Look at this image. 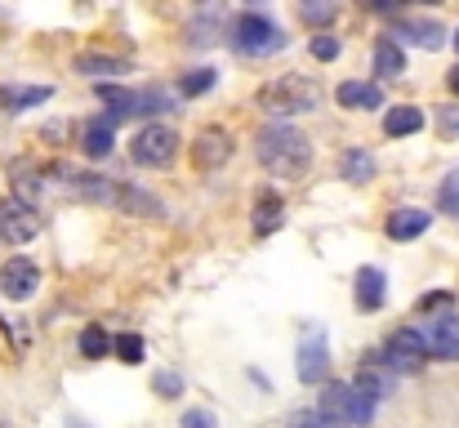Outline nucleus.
Returning a JSON list of instances; mask_svg holds the SVG:
<instances>
[{
  "label": "nucleus",
  "instance_id": "14",
  "mask_svg": "<svg viewBox=\"0 0 459 428\" xmlns=\"http://www.w3.org/2000/svg\"><path fill=\"white\" fill-rule=\"evenodd\" d=\"M112 205H117L121 214H139V219H156V214H160V201H156L152 192H143V188H130V183H117V192H112Z\"/></svg>",
  "mask_w": 459,
  "mask_h": 428
},
{
  "label": "nucleus",
  "instance_id": "15",
  "mask_svg": "<svg viewBox=\"0 0 459 428\" xmlns=\"http://www.w3.org/2000/svg\"><path fill=\"white\" fill-rule=\"evenodd\" d=\"M99 99L108 103V126H121L126 117H134L139 112V94L134 90H121V85H99Z\"/></svg>",
  "mask_w": 459,
  "mask_h": 428
},
{
  "label": "nucleus",
  "instance_id": "28",
  "mask_svg": "<svg viewBox=\"0 0 459 428\" xmlns=\"http://www.w3.org/2000/svg\"><path fill=\"white\" fill-rule=\"evenodd\" d=\"M210 85H214V72H210V67H196V72H187V76H183V85H178V90H183V99H192V94H205Z\"/></svg>",
  "mask_w": 459,
  "mask_h": 428
},
{
  "label": "nucleus",
  "instance_id": "9",
  "mask_svg": "<svg viewBox=\"0 0 459 428\" xmlns=\"http://www.w3.org/2000/svg\"><path fill=\"white\" fill-rule=\"evenodd\" d=\"M192 161L201 170H219L223 161H232V135L228 130H201L192 143Z\"/></svg>",
  "mask_w": 459,
  "mask_h": 428
},
{
  "label": "nucleus",
  "instance_id": "12",
  "mask_svg": "<svg viewBox=\"0 0 459 428\" xmlns=\"http://www.w3.org/2000/svg\"><path fill=\"white\" fill-rule=\"evenodd\" d=\"M424 339H429V353H433V357L459 362V317H437V321H429Z\"/></svg>",
  "mask_w": 459,
  "mask_h": 428
},
{
  "label": "nucleus",
  "instance_id": "5",
  "mask_svg": "<svg viewBox=\"0 0 459 428\" xmlns=\"http://www.w3.org/2000/svg\"><path fill=\"white\" fill-rule=\"evenodd\" d=\"M429 357H433V353H429V339H424L420 330H411V326H402V330L388 339V348H384V362H388L397 375H420Z\"/></svg>",
  "mask_w": 459,
  "mask_h": 428
},
{
  "label": "nucleus",
  "instance_id": "34",
  "mask_svg": "<svg viewBox=\"0 0 459 428\" xmlns=\"http://www.w3.org/2000/svg\"><path fill=\"white\" fill-rule=\"evenodd\" d=\"M290 428H330V424L321 420V411H299V415L290 420Z\"/></svg>",
  "mask_w": 459,
  "mask_h": 428
},
{
  "label": "nucleus",
  "instance_id": "38",
  "mask_svg": "<svg viewBox=\"0 0 459 428\" xmlns=\"http://www.w3.org/2000/svg\"><path fill=\"white\" fill-rule=\"evenodd\" d=\"M451 90H455V94H459V67H455V72H451Z\"/></svg>",
  "mask_w": 459,
  "mask_h": 428
},
{
  "label": "nucleus",
  "instance_id": "24",
  "mask_svg": "<svg viewBox=\"0 0 459 428\" xmlns=\"http://www.w3.org/2000/svg\"><path fill=\"white\" fill-rule=\"evenodd\" d=\"M273 228H281V197L264 192L255 205V232H273Z\"/></svg>",
  "mask_w": 459,
  "mask_h": 428
},
{
  "label": "nucleus",
  "instance_id": "21",
  "mask_svg": "<svg viewBox=\"0 0 459 428\" xmlns=\"http://www.w3.org/2000/svg\"><path fill=\"white\" fill-rule=\"evenodd\" d=\"M112 143H117V135H112V126H108V121H90V126L81 130V152H85V156H94V161H99V156H108V152H112Z\"/></svg>",
  "mask_w": 459,
  "mask_h": 428
},
{
  "label": "nucleus",
  "instance_id": "25",
  "mask_svg": "<svg viewBox=\"0 0 459 428\" xmlns=\"http://www.w3.org/2000/svg\"><path fill=\"white\" fill-rule=\"evenodd\" d=\"M343 179L348 183H370L375 179V156L370 152H348L343 156Z\"/></svg>",
  "mask_w": 459,
  "mask_h": 428
},
{
  "label": "nucleus",
  "instance_id": "18",
  "mask_svg": "<svg viewBox=\"0 0 459 428\" xmlns=\"http://www.w3.org/2000/svg\"><path fill=\"white\" fill-rule=\"evenodd\" d=\"M375 72H379L384 81H393V76L406 72V49H402L393 36H384V40L375 45Z\"/></svg>",
  "mask_w": 459,
  "mask_h": 428
},
{
  "label": "nucleus",
  "instance_id": "3",
  "mask_svg": "<svg viewBox=\"0 0 459 428\" xmlns=\"http://www.w3.org/2000/svg\"><path fill=\"white\" fill-rule=\"evenodd\" d=\"M232 45H237L241 54H250V58H264V54H277V49L286 45V36H281V27H277L273 18H264V13H241L237 27H232Z\"/></svg>",
  "mask_w": 459,
  "mask_h": 428
},
{
  "label": "nucleus",
  "instance_id": "29",
  "mask_svg": "<svg viewBox=\"0 0 459 428\" xmlns=\"http://www.w3.org/2000/svg\"><path fill=\"white\" fill-rule=\"evenodd\" d=\"M112 348H117V357H121V362H130V366H134V362H143V339H139V335H121Z\"/></svg>",
  "mask_w": 459,
  "mask_h": 428
},
{
  "label": "nucleus",
  "instance_id": "20",
  "mask_svg": "<svg viewBox=\"0 0 459 428\" xmlns=\"http://www.w3.org/2000/svg\"><path fill=\"white\" fill-rule=\"evenodd\" d=\"M357 303H361L366 312L384 308V273H379V268H361V273H357Z\"/></svg>",
  "mask_w": 459,
  "mask_h": 428
},
{
  "label": "nucleus",
  "instance_id": "30",
  "mask_svg": "<svg viewBox=\"0 0 459 428\" xmlns=\"http://www.w3.org/2000/svg\"><path fill=\"white\" fill-rule=\"evenodd\" d=\"M312 58H321V63H334V58H339V40H334L330 31L312 36Z\"/></svg>",
  "mask_w": 459,
  "mask_h": 428
},
{
  "label": "nucleus",
  "instance_id": "39",
  "mask_svg": "<svg viewBox=\"0 0 459 428\" xmlns=\"http://www.w3.org/2000/svg\"><path fill=\"white\" fill-rule=\"evenodd\" d=\"M455 49H459V31H455Z\"/></svg>",
  "mask_w": 459,
  "mask_h": 428
},
{
  "label": "nucleus",
  "instance_id": "7",
  "mask_svg": "<svg viewBox=\"0 0 459 428\" xmlns=\"http://www.w3.org/2000/svg\"><path fill=\"white\" fill-rule=\"evenodd\" d=\"M36 285H40V268L31 259H9L0 268V294L13 299V303H27L36 294Z\"/></svg>",
  "mask_w": 459,
  "mask_h": 428
},
{
  "label": "nucleus",
  "instance_id": "17",
  "mask_svg": "<svg viewBox=\"0 0 459 428\" xmlns=\"http://www.w3.org/2000/svg\"><path fill=\"white\" fill-rule=\"evenodd\" d=\"M402 45H420V49H442L446 45V27L442 22H429V18H420V22H402Z\"/></svg>",
  "mask_w": 459,
  "mask_h": 428
},
{
  "label": "nucleus",
  "instance_id": "11",
  "mask_svg": "<svg viewBox=\"0 0 459 428\" xmlns=\"http://www.w3.org/2000/svg\"><path fill=\"white\" fill-rule=\"evenodd\" d=\"M393 384H397V371H393L384 357L361 362V371H357V389H361V393H370L375 402H384V397L393 393Z\"/></svg>",
  "mask_w": 459,
  "mask_h": 428
},
{
  "label": "nucleus",
  "instance_id": "22",
  "mask_svg": "<svg viewBox=\"0 0 459 428\" xmlns=\"http://www.w3.org/2000/svg\"><path fill=\"white\" fill-rule=\"evenodd\" d=\"M76 72H85V76H126L130 63L126 58H112V54H81L76 58Z\"/></svg>",
  "mask_w": 459,
  "mask_h": 428
},
{
  "label": "nucleus",
  "instance_id": "35",
  "mask_svg": "<svg viewBox=\"0 0 459 428\" xmlns=\"http://www.w3.org/2000/svg\"><path fill=\"white\" fill-rule=\"evenodd\" d=\"M183 428H214V415H210V411H187V415H183Z\"/></svg>",
  "mask_w": 459,
  "mask_h": 428
},
{
  "label": "nucleus",
  "instance_id": "31",
  "mask_svg": "<svg viewBox=\"0 0 459 428\" xmlns=\"http://www.w3.org/2000/svg\"><path fill=\"white\" fill-rule=\"evenodd\" d=\"M214 27H219V22H214V13H205V18H196V22L187 27V36H192V45H210V40H214V36H210Z\"/></svg>",
  "mask_w": 459,
  "mask_h": 428
},
{
  "label": "nucleus",
  "instance_id": "19",
  "mask_svg": "<svg viewBox=\"0 0 459 428\" xmlns=\"http://www.w3.org/2000/svg\"><path fill=\"white\" fill-rule=\"evenodd\" d=\"M420 232H429V214L424 210H397L393 219H388V237L393 241H411V237H420Z\"/></svg>",
  "mask_w": 459,
  "mask_h": 428
},
{
  "label": "nucleus",
  "instance_id": "13",
  "mask_svg": "<svg viewBox=\"0 0 459 428\" xmlns=\"http://www.w3.org/2000/svg\"><path fill=\"white\" fill-rule=\"evenodd\" d=\"M339 108H352V112H370V108H384V90L375 81H343L339 85Z\"/></svg>",
  "mask_w": 459,
  "mask_h": 428
},
{
  "label": "nucleus",
  "instance_id": "33",
  "mask_svg": "<svg viewBox=\"0 0 459 428\" xmlns=\"http://www.w3.org/2000/svg\"><path fill=\"white\" fill-rule=\"evenodd\" d=\"M299 13H304V22H334L339 9H334V4H304Z\"/></svg>",
  "mask_w": 459,
  "mask_h": 428
},
{
  "label": "nucleus",
  "instance_id": "8",
  "mask_svg": "<svg viewBox=\"0 0 459 428\" xmlns=\"http://www.w3.org/2000/svg\"><path fill=\"white\" fill-rule=\"evenodd\" d=\"M321 420L330 428H348L357 420V389L352 384H325L321 393Z\"/></svg>",
  "mask_w": 459,
  "mask_h": 428
},
{
  "label": "nucleus",
  "instance_id": "37",
  "mask_svg": "<svg viewBox=\"0 0 459 428\" xmlns=\"http://www.w3.org/2000/svg\"><path fill=\"white\" fill-rule=\"evenodd\" d=\"M63 428H90V424H81L76 415H67V424H63Z\"/></svg>",
  "mask_w": 459,
  "mask_h": 428
},
{
  "label": "nucleus",
  "instance_id": "26",
  "mask_svg": "<svg viewBox=\"0 0 459 428\" xmlns=\"http://www.w3.org/2000/svg\"><path fill=\"white\" fill-rule=\"evenodd\" d=\"M112 344H117V339H108L99 326H90V330L81 335V353H85V357H108V353H112Z\"/></svg>",
  "mask_w": 459,
  "mask_h": 428
},
{
  "label": "nucleus",
  "instance_id": "10",
  "mask_svg": "<svg viewBox=\"0 0 459 428\" xmlns=\"http://www.w3.org/2000/svg\"><path fill=\"white\" fill-rule=\"evenodd\" d=\"M325 375H330V348H325L321 330H312L304 339V348H299V380L304 384H321Z\"/></svg>",
  "mask_w": 459,
  "mask_h": 428
},
{
  "label": "nucleus",
  "instance_id": "1",
  "mask_svg": "<svg viewBox=\"0 0 459 428\" xmlns=\"http://www.w3.org/2000/svg\"><path fill=\"white\" fill-rule=\"evenodd\" d=\"M255 152H259V165L277 179H304L312 165V143L295 126H268L255 139Z\"/></svg>",
  "mask_w": 459,
  "mask_h": 428
},
{
  "label": "nucleus",
  "instance_id": "2",
  "mask_svg": "<svg viewBox=\"0 0 459 428\" xmlns=\"http://www.w3.org/2000/svg\"><path fill=\"white\" fill-rule=\"evenodd\" d=\"M316 103H321V90L307 76H281L259 90V108L273 117H299V112H312Z\"/></svg>",
  "mask_w": 459,
  "mask_h": 428
},
{
  "label": "nucleus",
  "instance_id": "27",
  "mask_svg": "<svg viewBox=\"0 0 459 428\" xmlns=\"http://www.w3.org/2000/svg\"><path fill=\"white\" fill-rule=\"evenodd\" d=\"M437 205H442L451 219H459V170L442 179V188H437Z\"/></svg>",
  "mask_w": 459,
  "mask_h": 428
},
{
  "label": "nucleus",
  "instance_id": "16",
  "mask_svg": "<svg viewBox=\"0 0 459 428\" xmlns=\"http://www.w3.org/2000/svg\"><path fill=\"white\" fill-rule=\"evenodd\" d=\"M49 85H0V103L4 112H27V108H40L49 103Z\"/></svg>",
  "mask_w": 459,
  "mask_h": 428
},
{
  "label": "nucleus",
  "instance_id": "36",
  "mask_svg": "<svg viewBox=\"0 0 459 428\" xmlns=\"http://www.w3.org/2000/svg\"><path fill=\"white\" fill-rule=\"evenodd\" d=\"M437 126H442L446 135H459V108H442V117H437Z\"/></svg>",
  "mask_w": 459,
  "mask_h": 428
},
{
  "label": "nucleus",
  "instance_id": "4",
  "mask_svg": "<svg viewBox=\"0 0 459 428\" xmlns=\"http://www.w3.org/2000/svg\"><path fill=\"white\" fill-rule=\"evenodd\" d=\"M130 156H134V165H152V170H160V165H169V161L178 156V135H174L169 126L152 121V126H143V130L134 135Z\"/></svg>",
  "mask_w": 459,
  "mask_h": 428
},
{
  "label": "nucleus",
  "instance_id": "6",
  "mask_svg": "<svg viewBox=\"0 0 459 428\" xmlns=\"http://www.w3.org/2000/svg\"><path fill=\"white\" fill-rule=\"evenodd\" d=\"M40 210L36 205H27V201H4L0 205V237L9 241V246H27L31 237H40Z\"/></svg>",
  "mask_w": 459,
  "mask_h": 428
},
{
  "label": "nucleus",
  "instance_id": "23",
  "mask_svg": "<svg viewBox=\"0 0 459 428\" xmlns=\"http://www.w3.org/2000/svg\"><path fill=\"white\" fill-rule=\"evenodd\" d=\"M420 130H424V112H420V108H393V112L384 117V135H393V139L420 135Z\"/></svg>",
  "mask_w": 459,
  "mask_h": 428
},
{
  "label": "nucleus",
  "instance_id": "32",
  "mask_svg": "<svg viewBox=\"0 0 459 428\" xmlns=\"http://www.w3.org/2000/svg\"><path fill=\"white\" fill-rule=\"evenodd\" d=\"M156 393H160V397H178V393H183V380H178V375H174V371H156Z\"/></svg>",
  "mask_w": 459,
  "mask_h": 428
}]
</instances>
